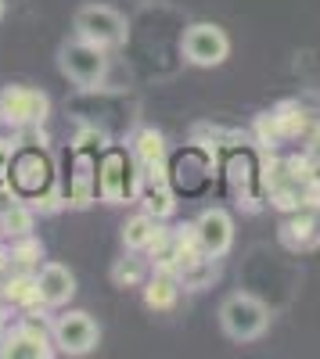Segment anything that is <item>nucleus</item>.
Listing matches in <instances>:
<instances>
[{
    "label": "nucleus",
    "instance_id": "obj_14",
    "mask_svg": "<svg viewBox=\"0 0 320 359\" xmlns=\"http://www.w3.org/2000/svg\"><path fill=\"white\" fill-rule=\"evenodd\" d=\"M94 198H98V158L91 155V144H76V165H72L69 205L86 208Z\"/></svg>",
    "mask_w": 320,
    "mask_h": 359
},
{
    "label": "nucleus",
    "instance_id": "obj_26",
    "mask_svg": "<svg viewBox=\"0 0 320 359\" xmlns=\"http://www.w3.org/2000/svg\"><path fill=\"white\" fill-rule=\"evenodd\" d=\"M306 155H309L313 162H320V123L309 126V147H306Z\"/></svg>",
    "mask_w": 320,
    "mask_h": 359
},
{
    "label": "nucleus",
    "instance_id": "obj_7",
    "mask_svg": "<svg viewBox=\"0 0 320 359\" xmlns=\"http://www.w3.org/2000/svg\"><path fill=\"white\" fill-rule=\"evenodd\" d=\"M180 50H184V57H187L191 65H198V69H216V65L227 62L230 40H227V33H223L220 25H213V22H194V25H187V33H184V40H180Z\"/></svg>",
    "mask_w": 320,
    "mask_h": 359
},
{
    "label": "nucleus",
    "instance_id": "obj_12",
    "mask_svg": "<svg viewBox=\"0 0 320 359\" xmlns=\"http://www.w3.org/2000/svg\"><path fill=\"white\" fill-rule=\"evenodd\" d=\"M36 284H40V306L47 309L69 306L76 294V273L62 262H44V269L36 273Z\"/></svg>",
    "mask_w": 320,
    "mask_h": 359
},
{
    "label": "nucleus",
    "instance_id": "obj_16",
    "mask_svg": "<svg viewBox=\"0 0 320 359\" xmlns=\"http://www.w3.org/2000/svg\"><path fill=\"white\" fill-rule=\"evenodd\" d=\"M180 298V280L173 273H162V269H155L152 280H144V306L155 309V313H169L173 306H177Z\"/></svg>",
    "mask_w": 320,
    "mask_h": 359
},
{
    "label": "nucleus",
    "instance_id": "obj_3",
    "mask_svg": "<svg viewBox=\"0 0 320 359\" xmlns=\"http://www.w3.org/2000/svg\"><path fill=\"white\" fill-rule=\"evenodd\" d=\"M58 69H62V76L69 83H76L83 90H98L108 76V54L76 36L58 47Z\"/></svg>",
    "mask_w": 320,
    "mask_h": 359
},
{
    "label": "nucleus",
    "instance_id": "obj_17",
    "mask_svg": "<svg viewBox=\"0 0 320 359\" xmlns=\"http://www.w3.org/2000/svg\"><path fill=\"white\" fill-rule=\"evenodd\" d=\"M0 302L11 309H36L40 306V284L33 273H15L0 287Z\"/></svg>",
    "mask_w": 320,
    "mask_h": 359
},
{
    "label": "nucleus",
    "instance_id": "obj_5",
    "mask_svg": "<svg viewBox=\"0 0 320 359\" xmlns=\"http://www.w3.org/2000/svg\"><path fill=\"white\" fill-rule=\"evenodd\" d=\"M8 180L22 198L36 201L54 187V165L44 155V147H22L15 158H8Z\"/></svg>",
    "mask_w": 320,
    "mask_h": 359
},
{
    "label": "nucleus",
    "instance_id": "obj_9",
    "mask_svg": "<svg viewBox=\"0 0 320 359\" xmlns=\"http://www.w3.org/2000/svg\"><path fill=\"white\" fill-rule=\"evenodd\" d=\"M51 355H54L51 338L33 320L11 327V331H0V359H51Z\"/></svg>",
    "mask_w": 320,
    "mask_h": 359
},
{
    "label": "nucleus",
    "instance_id": "obj_29",
    "mask_svg": "<svg viewBox=\"0 0 320 359\" xmlns=\"http://www.w3.org/2000/svg\"><path fill=\"white\" fill-rule=\"evenodd\" d=\"M4 316H8V306H4V302H0V327H4Z\"/></svg>",
    "mask_w": 320,
    "mask_h": 359
},
{
    "label": "nucleus",
    "instance_id": "obj_10",
    "mask_svg": "<svg viewBox=\"0 0 320 359\" xmlns=\"http://www.w3.org/2000/svg\"><path fill=\"white\" fill-rule=\"evenodd\" d=\"M194 237H198V248L213 255V259H223L234 245V219H230L223 208H206L198 219H194Z\"/></svg>",
    "mask_w": 320,
    "mask_h": 359
},
{
    "label": "nucleus",
    "instance_id": "obj_24",
    "mask_svg": "<svg viewBox=\"0 0 320 359\" xmlns=\"http://www.w3.org/2000/svg\"><path fill=\"white\" fill-rule=\"evenodd\" d=\"M8 252H11V266L29 269V266H36L44 259V241H40V237H33V233H25V237H15Z\"/></svg>",
    "mask_w": 320,
    "mask_h": 359
},
{
    "label": "nucleus",
    "instance_id": "obj_11",
    "mask_svg": "<svg viewBox=\"0 0 320 359\" xmlns=\"http://www.w3.org/2000/svg\"><path fill=\"white\" fill-rule=\"evenodd\" d=\"M130 155L137 162V176L140 180H169V169H166V140L159 130H137L133 140H130Z\"/></svg>",
    "mask_w": 320,
    "mask_h": 359
},
{
    "label": "nucleus",
    "instance_id": "obj_4",
    "mask_svg": "<svg viewBox=\"0 0 320 359\" xmlns=\"http://www.w3.org/2000/svg\"><path fill=\"white\" fill-rule=\"evenodd\" d=\"M140 187V176H137V162L130 151L123 147H108L105 158L98 162V194L108 205H123L133 201Z\"/></svg>",
    "mask_w": 320,
    "mask_h": 359
},
{
    "label": "nucleus",
    "instance_id": "obj_13",
    "mask_svg": "<svg viewBox=\"0 0 320 359\" xmlns=\"http://www.w3.org/2000/svg\"><path fill=\"white\" fill-rule=\"evenodd\" d=\"M281 245L288 252H309V248L320 245V212L316 208H309V212L295 208V212L281 223Z\"/></svg>",
    "mask_w": 320,
    "mask_h": 359
},
{
    "label": "nucleus",
    "instance_id": "obj_6",
    "mask_svg": "<svg viewBox=\"0 0 320 359\" xmlns=\"http://www.w3.org/2000/svg\"><path fill=\"white\" fill-rule=\"evenodd\" d=\"M51 115V97L29 86H4L0 90V123L22 130V126H44Z\"/></svg>",
    "mask_w": 320,
    "mask_h": 359
},
{
    "label": "nucleus",
    "instance_id": "obj_1",
    "mask_svg": "<svg viewBox=\"0 0 320 359\" xmlns=\"http://www.w3.org/2000/svg\"><path fill=\"white\" fill-rule=\"evenodd\" d=\"M270 306L248 291H234L220 302V327L230 341H255L270 331Z\"/></svg>",
    "mask_w": 320,
    "mask_h": 359
},
{
    "label": "nucleus",
    "instance_id": "obj_18",
    "mask_svg": "<svg viewBox=\"0 0 320 359\" xmlns=\"http://www.w3.org/2000/svg\"><path fill=\"white\" fill-rule=\"evenodd\" d=\"M159 219L155 216H148V212H137L133 219H126V226H123V245H126V252H148L152 248V241L159 237Z\"/></svg>",
    "mask_w": 320,
    "mask_h": 359
},
{
    "label": "nucleus",
    "instance_id": "obj_30",
    "mask_svg": "<svg viewBox=\"0 0 320 359\" xmlns=\"http://www.w3.org/2000/svg\"><path fill=\"white\" fill-rule=\"evenodd\" d=\"M4 11H8V0H0V18H4Z\"/></svg>",
    "mask_w": 320,
    "mask_h": 359
},
{
    "label": "nucleus",
    "instance_id": "obj_27",
    "mask_svg": "<svg viewBox=\"0 0 320 359\" xmlns=\"http://www.w3.org/2000/svg\"><path fill=\"white\" fill-rule=\"evenodd\" d=\"M8 266H11V252H8V248H0V273H4Z\"/></svg>",
    "mask_w": 320,
    "mask_h": 359
},
{
    "label": "nucleus",
    "instance_id": "obj_8",
    "mask_svg": "<svg viewBox=\"0 0 320 359\" xmlns=\"http://www.w3.org/2000/svg\"><path fill=\"white\" fill-rule=\"evenodd\" d=\"M51 338L65 355H91L101 341V327L91 320V313H65L54 320Z\"/></svg>",
    "mask_w": 320,
    "mask_h": 359
},
{
    "label": "nucleus",
    "instance_id": "obj_25",
    "mask_svg": "<svg viewBox=\"0 0 320 359\" xmlns=\"http://www.w3.org/2000/svg\"><path fill=\"white\" fill-rule=\"evenodd\" d=\"M252 137H255V144H259V147H277V144H281V133H277V126H274V115H270V111L255 115V123H252Z\"/></svg>",
    "mask_w": 320,
    "mask_h": 359
},
{
    "label": "nucleus",
    "instance_id": "obj_2",
    "mask_svg": "<svg viewBox=\"0 0 320 359\" xmlns=\"http://www.w3.org/2000/svg\"><path fill=\"white\" fill-rule=\"evenodd\" d=\"M76 25V36L86 40V43H94L101 50H115V47H123L126 36H130V22L126 15H119L115 8L108 4H83L72 18Z\"/></svg>",
    "mask_w": 320,
    "mask_h": 359
},
{
    "label": "nucleus",
    "instance_id": "obj_22",
    "mask_svg": "<svg viewBox=\"0 0 320 359\" xmlns=\"http://www.w3.org/2000/svg\"><path fill=\"white\" fill-rule=\"evenodd\" d=\"M144 280H148V262L144 259H137V255L115 259V266H112V284L115 287H144Z\"/></svg>",
    "mask_w": 320,
    "mask_h": 359
},
{
    "label": "nucleus",
    "instance_id": "obj_20",
    "mask_svg": "<svg viewBox=\"0 0 320 359\" xmlns=\"http://www.w3.org/2000/svg\"><path fill=\"white\" fill-rule=\"evenodd\" d=\"M216 277H220V259H209V255L194 259L191 266H184L180 273H177V280H180L184 291H206V287H213Z\"/></svg>",
    "mask_w": 320,
    "mask_h": 359
},
{
    "label": "nucleus",
    "instance_id": "obj_23",
    "mask_svg": "<svg viewBox=\"0 0 320 359\" xmlns=\"http://www.w3.org/2000/svg\"><path fill=\"white\" fill-rule=\"evenodd\" d=\"M25 233H33V208L11 201L0 212V237H11L15 241V237H25Z\"/></svg>",
    "mask_w": 320,
    "mask_h": 359
},
{
    "label": "nucleus",
    "instance_id": "obj_21",
    "mask_svg": "<svg viewBox=\"0 0 320 359\" xmlns=\"http://www.w3.org/2000/svg\"><path fill=\"white\" fill-rule=\"evenodd\" d=\"M227 176H230V191H234V198H238V205L245 208V212H255L259 208V194L248 187V180H252V162L248 158H234L230 162V169H227Z\"/></svg>",
    "mask_w": 320,
    "mask_h": 359
},
{
    "label": "nucleus",
    "instance_id": "obj_28",
    "mask_svg": "<svg viewBox=\"0 0 320 359\" xmlns=\"http://www.w3.org/2000/svg\"><path fill=\"white\" fill-rule=\"evenodd\" d=\"M8 176V158H4V151H0V180Z\"/></svg>",
    "mask_w": 320,
    "mask_h": 359
},
{
    "label": "nucleus",
    "instance_id": "obj_19",
    "mask_svg": "<svg viewBox=\"0 0 320 359\" xmlns=\"http://www.w3.org/2000/svg\"><path fill=\"white\" fill-rule=\"evenodd\" d=\"M274 126H277V133H281V140H295V137H302V133H309V115L295 104V101H284V104H277L274 111Z\"/></svg>",
    "mask_w": 320,
    "mask_h": 359
},
{
    "label": "nucleus",
    "instance_id": "obj_15",
    "mask_svg": "<svg viewBox=\"0 0 320 359\" xmlns=\"http://www.w3.org/2000/svg\"><path fill=\"white\" fill-rule=\"evenodd\" d=\"M133 201H140V212L155 216L159 223L177 212V191H173L169 180H140Z\"/></svg>",
    "mask_w": 320,
    "mask_h": 359
}]
</instances>
